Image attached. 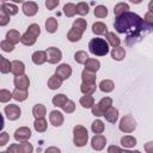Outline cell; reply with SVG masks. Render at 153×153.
Wrapping results in <instances>:
<instances>
[{
  "label": "cell",
  "instance_id": "33",
  "mask_svg": "<svg viewBox=\"0 0 153 153\" xmlns=\"http://www.w3.org/2000/svg\"><path fill=\"white\" fill-rule=\"evenodd\" d=\"M105 39L108 41L109 45H111L112 48L118 47L120 43H121V39L118 38V36H116L114 32H106L105 33Z\"/></svg>",
  "mask_w": 153,
  "mask_h": 153
},
{
  "label": "cell",
  "instance_id": "11",
  "mask_svg": "<svg viewBox=\"0 0 153 153\" xmlns=\"http://www.w3.org/2000/svg\"><path fill=\"white\" fill-rule=\"evenodd\" d=\"M13 84H14V86L18 87V88L27 90L29 86H30V79H29V76L25 75V74H22V75H14Z\"/></svg>",
  "mask_w": 153,
  "mask_h": 153
},
{
  "label": "cell",
  "instance_id": "36",
  "mask_svg": "<svg viewBox=\"0 0 153 153\" xmlns=\"http://www.w3.org/2000/svg\"><path fill=\"white\" fill-rule=\"evenodd\" d=\"M128 11H129V5L126 4V2H118L114 7V13L116 14V17L120 16V14H123V13H126Z\"/></svg>",
  "mask_w": 153,
  "mask_h": 153
},
{
  "label": "cell",
  "instance_id": "44",
  "mask_svg": "<svg viewBox=\"0 0 153 153\" xmlns=\"http://www.w3.org/2000/svg\"><path fill=\"white\" fill-rule=\"evenodd\" d=\"M72 27H75V29H78V30H80V31L84 32V31L86 30V27H87V23H86L85 19H82V18H78V19L74 20Z\"/></svg>",
  "mask_w": 153,
  "mask_h": 153
},
{
  "label": "cell",
  "instance_id": "18",
  "mask_svg": "<svg viewBox=\"0 0 153 153\" xmlns=\"http://www.w3.org/2000/svg\"><path fill=\"white\" fill-rule=\"evenodd\" d=\"M92 32H93L94 35H98V36L105 35V33L108 32V27H106V25H105L104 23H102V22H96V23L92 24Z\"/></svg>",
  "mask_w": 153,
  "mask_h": 153
},
{
  "label": "cell",
  "instance_id": "12",
  "mask_svg": "<svg viewBox=\"0 0 153 153\" xmlns=\"http://www.w3.org/2000/svg\"><path fill=\"white\" fill-rule=\"evenodd\" d=\"M49 121L50 123L54 126V127H60L62 126L65 118H63V115L61 111H57V110H51L49 112Z\"/></svg>",
  "mask_w": 153,
  "mask_h": 153
},
{
  "label": "cell",
  "instance_id": "24",
  "mask_svg": "<svg viewBox=\"0 0 153 153\" xmlns=\"http://www.w3.org/2000/svg\"><path fill=\"white\" fill-rule=\"evenodd\" d=\"M79 103H80V105H81L82 108H85V109H91L92 105L94 104V98H93L92 94H85V96H82V97L79 99Z\"/></svg>",
  "mask_w": 153,
  "mask_h": 153
},
{
  "label": "cell",
  "instance_id": "26",
  "mask_svg": "<svg viewBox=\"0 0 153 153\" xmlns=\"http://www.w3.org/2000/svg\"><path fill=\"white\" fill-rule=\"evenodd\" d=\"M1 10H4L8 16H16L18 13V7L17 5L14 4H11V2H2L1 4Z\"/></svg>",
  "mask_w": 153,
  "mask_h": 153
},
{
  "label": "cell",
  "instance_id": "54",
  "mask_svg": "<svg viewBox=\"0 0 153 153\" xmlns=\"http://www.w3.org/2000/svg\"><path fill=\"white\" fill-rule=\"evenodd\" d=\"M143 149H145L147 153H153V141L146 142L145 146H143Z\"/></svg>",
  "mask_w": 153,
  "mask_h": 153
},
{
  "label": "cell",
  "instance_id": "13",
  "mask_svg": "<svg viewBox=\"0 0 153 153\" xmlns=\"http://www.w3.org/2000/svg\"><path fill=\"white\" fill-rule=\"evenodd\" d=\"M31 60L35 65H43L47 61V51L37 50L31 55Z\"/></svg>",
  "mask_w": 153,
  "mask_h": 153
},
{
  "label": "cell",
  "instance_id": "28",
  "mask_svg": "<svg viewBox=\"0 0 153 153\" xmlns=\"http://www.w3.org/2000/svg\"><path fill=\"white\" fill-rule=\"evenodd\" d=\"M36 39H37V37H35L32 33H30L29 31H26V32H24L23 35H22V38H20V42L24 44V45H33L35 43H36Z\"/></svg>",
  "mask_w": 153,
  "mask_h": 153
},
{
  "label": "cell",
  "instance_id": "17",
  "mask_svg": "<svg viewBox=\"0 0 153 153\" xmlns=\"http://www.w3.org/2000/svg\"><path fill=\"white\" fill-rule=\"evenodd\" d=\"M82 33H84L82 31H80V30H78L75 27H71V30L67 33V39L69 42H78V41L81 39Z\"/></svg>",
  "mask_w": 153,
  "mask_h": 153
},
{
  "label": "cell",
  "instance_id": "32",
  "mask_svg": "<svg viewBox=\"0 0 153 153\" xmlns=\"http://www.w3.org/2000/svg\"><path fill=\"white\" fill-rule=\"evenodd\" d=\"M96 72L88 71V69H84L81 72V80L82 82H96Z\"/></svg>",
  "mask_w": 153,
  "mask_h": 153
},
{
  "label": "cell",
  "instance_id": "49",
  "mask_svg": "<svg viewBox=\"0 0 153 153\" xmlns=\"http://www.w3.org/2000/svg\"><path fill=\"white\" fill-rule=\"evenodd\" d=\"M10 17H11V16H8L4 10L0 8V25H1V26H5V25L10 22Z\"/></svg>",
  "mask_w": 153,
  "mask_h": 153
},
{
  "label": "cell",
  "instance_id": "30",
  "mask_svg": "<svg viewBox=\"0 0 153 153\" xmlns=\"http://www.w3.org/2000/svg\"><path fill=\"white\" fill-rule=\"evenodd\" d=\"M12 94H13V99H16L17 102H24L27 98V90L16 87Z\"/></svg>",
  "mask_w": 153,
  "mask_h": 153
},
{
  "label": "cell",
  "instance_id": "56",
  "mask_svg": "<svg viewBox=\"0 0 153 153\" xmlns=\"http://www.w3.org/2000/svg\"><path fill=\"white\" fill-rule=\"evenodd\" d=\"M148 10H149L151 12H153V0H151V1L148 2Z\"/></svg>",
  "mask_w": 153,
  "mask_h": 153
},
{
  "label": "cell",
  "instance_id": "40",
  "mask_svg": "<svg viewBox=\"0 0 153 153\" xmlns=\"http://www.w3.org/2000/svg\"><path fill=\"white\" fill-rule=\"evenodd\" d=\"M87 59H88V55H87V53L84 51V50H79V51H76V53L74 54V60H75L78 63H80V65H84Z\"/></svg>",
  "mask_w": 153,
  "mask_h": 153
},
{
  "label": "cell",
  "instance_id": "52",
  "mask_svg": "<svg viewBox=\"0 0 153 153\" xmlns=\"http://www.w3.org/2000/svg\"><path fill=\"white\" fill-rule=\"evenodd\" d=\"M8 140H10L8 134H7L6 131H2V133L0 134V146H1V147H4V146L8 142Z\"/></svg>",
  "mask_w": 153,
  "mask_h": 153
},
{
  "label": "cell",
  "instance_id": "8",
  "mask_svg": "<svg viewBox=\"0 0 153 153\" xmlns=\"http://www.w3.org/2000/svg\"><path fill=\"white\" fill-rule=\"evenodd\" d=\"M106 145V137L102 134H94V136L91 139V147L94 151H102Z\"/></svg>",
  "mask_w": 153,
  "mask_h": 153
},
{
  "label": "cell",
  "instance_id": "46",
  "mask_svg": "<svg viewBox=\"0 0 153 153\" xmlns=\"http://www.w3.org/2000/svg\"><path fill=\"white\" fill-rule=\"evenodd\" d=\"M0 47H1V49H2L4 51H6V53H11V51L14 50V44H12L11 42H8L7 39L1 41V42H0Z\"/></svg>",
  "mask_w": 153,
  "mask_h": 153
},
{
  "label": "cell",
  "instance_id": "37",
  "mask_svg": "<svg viewBox=\"0 0 153 153\" xmlns=\"http://www.w3.org/2000/svg\"><path fill=\"white\" fill-rule=\"evenodd\" d=\"M98 105H99V108H100V110H102V112H103V116H104L105 111L112 105V99H111L110 97H104V98H102V99L99 100Z\"/></svg>",
  "mask_w": 153,
  "mask_h": 153
},
{
  "label": "cell",
  "instance_id": "16",
  "mask_svg": "<svg viewBox=\"0 0 153 153\" xmlns=\"http://www.w3.org/2000/svg\"><path fill=\"white\" fill-rule=\"evenodd\" d=\"M137 143L136 141V137L131 136V135H126V136H122L121 137V145L123 148H131V147H135Z\"/></svg>",
  "mask_w": 153,
  "mask_h": 153
},
{
  "label": "cell",
  "instance_id": "14",
  "mask_svg": "<svg viewBox=\"0 0 153 153\" xmlns=\"http://www.w3.org/2000/svg\"><path fill=\"white\" fill-rule=\"evenodd\" d=\"M104 117H105V120H106L108 122H110V123H116L117 120H118V110H117L116 108H114V106H110V108L105 111Z\"/></svg>",
  "mask_w": 153,
  "mask_h": 153
},
{
  "label": "cell",
  "instance_id": "38",
  "mask_svg": "<svg viewBox=\"0 0 153 153\" xmlns=\"http://www.w3.org/2000/svg\"><path fill=\"white\" fill-rule=\"evenodd\" d=\"M0 61H1V65H0V71H1V73L6 74V73L11 72V69H12V62H10V61H8L6 57H4V56H0Z\"/></svg>",
  "mask_w": 153,
  "mask_h": 153
},
{
  "label": "cell",
  "instance_id": "59",
  "mask_svg": "<svg viewBox=\"0 0 153 153\" xmlns=\"http://www.w3.org/2000/svg\"><path fill=\"white\" fill-rule=\"evenodd\" d=\"M12 1H14V2H24V0H12Z\"/></svg>",
  "mask_w": 153,
  "mask_h": 153
},
{
  "label": "cell",
  "instance_id": "55",
  "mask_svg": "<svg viewBox=\"0 0 153 153\" xmlns=\"http://www.w3.org/2000/svg\"><path fill=\"white\" fill-rule=\"evenodd\" d=\"M124 149V148H123ZM122 148H120V147H117V146H110L109 148H108V152L109 153H111V152H114V151H116V152H121V151H123Z\"/></svg>",
  "mask_w": 153,
  "mask_h": 153
},
{
  "label": "cell",
  "instance_id": "15",
  "mask_svg": "<svg viewBox=\"0 0 153 153\" xmlns=\"http://www.w3.org/2000/svg\"><path fill=\"white\" fill-rule=\"evenodd\" d=\"M11 72L13 73V75H22L25 72V65L19 60H14V61H12Z\"/></svg>",
  "mask_w": 153,
  "mask_h": 153
},
{
  "label": "cell",
  "instance_id": "29",
  "mask_svg": "<svg viewBox=\"0 0 153 153\" xmlns=\"http://www.w3.org/2000/svg\"><path fill=\"white\" fill-rule=\"evenodd\" d=\"M124 56H126V50H124V48H122V47H120V45L112 48V50H111V57H112L114 60L121 61V60L124 59Z\"/></svg>",
  "mask_w": 153,
  "mask_h": 153
},
{
  "label": "cell",
  "instance_id": "43",
  "mask_svg": "<svg viewBox=\"0 0 153 153\" xmlns=\"http://www.w3.org/2000/svg\"><path fill=\"white\" fill-rule=\"evenodd\" d=\"M88 11H90L88 4L81 1V2H79V4L76 5V13H78V14H80V16H86V14L88 13Z\"/></svg>",
  "mask_w": 153,
  "mask_h": 153
},
{
  "label": "cell",
  "instance_id": "9",
  "mask_svg": "<svg viewBox=\"0 0 153 153\" xmlns=\"http://www.w3.org/2000/svg\"><path fill=\"white\" fill-rule=\"evenodd\" d=\"M55 74H56L60 79L66 80V79H68V78L71 76V74H72V68H71V66L67 65V63H61V65H59V66L56 67Z\"/></svg>",
  "mask_w": 153,
  "mask_h": 153
},
{
  "label": "cell",
  "instance_id": "7",
  "mask_svg": "<svg viewBox=\"0 0 153 153\" xmlns=\"http://www.w3.org/2000/svg\"><path fill=\"white\" fill-rule=\"evenodd\" d=\"M13 137L18 142L27 141L31 137V129L29 127H20L18 129H16V131L13 134Z\"/></svg>",
  "mask_w": 153,
  "mask_h": 153
},
{
  "label": "cell",
  "instance_id": "5",
  "mask_svg": "<svg viewBox=\"0 0 153 153\" xmlns=\"http://www.w3.org/2000/svg\"><path fill=\"white\" fill-rule=\"evenodd\" d=\"M45 51H47V61L49 63L55 65V63H57V62L61 61L62 53H61V50L59 48H56V47H49Z\"/></svg>",
  "mask_w": 153,
  "mask_h": 153
},
{
  "label": "cell",
  "instance_id": "35",
  "mask_svg": "<svg viewBox=\"0 0 153 153\" xmlns=\"http://www.w3.org/2000/svg\"><path fill=\"white\" fill-rule=\"evenodd\" d=\"M104 129H105V126L100 120H94L91 124V130L94 134H102L104 131Z\"/></svg>",
  "mask_w": 153,
  "mask_h": 153
},
{
  "label": "cell",
  "instance_id": "21",
  "mask_svg": "<svg viewBox=\"0 0 153 153\" xmlns=\"http://www.w3.org/2000/svg\"><path fill=\"white\" fill-rule=\"evenodd\" d=\"M62 81H63L62 79H60L56 74H54L48 79V87L50 90H57L62 86Z\"/></svg>",
  "mask_w": 153,
  "mask_h": 153
},
{
  "label": "cell",
  "instance_id": "23",
  "mask_svg": "<svg viewBox=\"0 0 153 153\" xmlns=\"http://www.w3.org/2000/svg\"><path fill=\"white\" fill-rule=\"evenodd\" d=\"M96 88H97L96 82H82L80 85V91L84 94H93L96 92Z\"/></svg>",
  "mask_w": 153,
  "mask_h": 153
},
{
  "label": "cell",
  "instance_id": "45",
  "mask_svg": "<svg viewBox=\"0 0 153 153\" xmlns=\"http://www.w3.org/2000/svg\"><path fill=\"white\" fill-rule=\"evenodd\" d=\"M11 98H13L12 92H10L8 90H5V88L0 90V102L1 103H7V102H10Z\"/></svg>",
  "mask_w": 153,
  "mask_h": 153
},
{
  "label": "cell",
  "instance_id": "20",
  "mask_svg": "<svg viewBox=\"0 0 153 153\" xmlns=\"http://www.w3.org/2000/svg\"><path fill=\"white\" fill-rule=\"evenodd\" d=\"M84 65H85V69H88L92 72H97L100 68V62L97 59H92V57H88Z\"/></svg>",
  "mask_w": 153,
  "mask_h": 153
},
{
  "label": "cell",
  "instance_id": "48",
  "mask_svg": "<svg viewBox=\"0 0 153 153\" xmlns=\"http://www.w3.org/2000/svg\"><path fill=\"white\" fill-rule=\"evenodd\" d=\"M26 31H29L30 33H32L35 37H38L41 35V27H39L38 24H35V23L33 24H30Z\"/></svg>",
  "mask_w": 153,
  "mask_h": 153
},
{
  "label": "cell",
  "instance_id": "22",
  "mask_svg": "<svg viewBox=\"0 0 153 153\" xmlns=\"http://www.w3.org/2000/svg\"><path fill=\"white\" fill-rule=\"evenodd\" d=\"M98 86H99V90H100L102 92H105V93H109V92L114 91V88H115L114 81H112V80H109V79L102 80Z\"/></svg>",
  "mask_w": 153,
  "mask_h": 153
},
{
  "label": "cell",
  "instance_id": "34",
  "mask_svg": "<svg viewBox=\"0 0 153 153\" xmlns=\"http://www.w3.org/2000/svg\"><path fill=\"white\" fill-rule=\"evenodd\" d=\"M47 114V109L43 104H36L33 108H32V115L35 116V118H41V117H44Z\"/></svg>",
  "mask_w": 153,
  "mask_h": 153
},
{
  "label": "cell",
  "instance_id": "42",
  "mask_svg": "<svg viewBox=\"0 0 153 153\" xmlns=\"http://www.w3.org/2000/svg\"><path fill=\"white\" fill-rule=\"evenodd\" d=\"M94 16L97 18H105L108 16V8L104 5H98L94 7Z\"/></svg>",
  "mask_w": 153,
  "mask_h": 153
},
{
  "label": "cell",
  "instance_id": "27",
  "mask_svg": "<svg viewBox=\"0 0 153 153\" xmlns=\"http://www.w3.org/2000/svg\"><path fill=\"white\" fill-rule=\"evenodd\" d=\"M57 26H59L57 20H56L54 17H49V18L45 20V30H47V32H49V33L56 32Z\"/></svg>",
  "mask_w": 153,
  "mask_h": 153
},
{
  "label": "cell",
  "instance_id": "19",
  "mask_svg": "<svg viewBox=\"0 0 153 153\" xmlns=\"http://www.w3.org/2000/svg\"><path fill=\"white\" fill-rule=\"evenodd\" d=\"M8 42H11L12 44H17L20 42V38H22V35L19 33V31L17 30H10L6 32V37H5Z\"/></svg>",
  "mask_w": 153,
  "mask_h": 153
},
{
  "label": "cell",
  "instance_id": "3",
  "mask_svg": "<svg viewBox=\"0 0 153 153\" xmlns=\"http://www.w3.org/2000/svg\"><path fill=\"white\" fill-rule=\"evenodd\" d=\"M88 141V133L84 126H75L73 128V143L76 147H84Z\"/></svg>",
  "mask_w": 153,
  "mask_h": 153
},
{
  "label": "cell",
  "instance_id": "10",
  "mask_svg": "<svg viewBox=\"0 0 153 153\" xmlns=\"http://www.w3.org/2000/svg\"><path fill=\"white\" fill-rule=\"evenodd\" d=\"M22 11L25 16L32 17L38 12V5L35 1H25V2H23Z\"/></svg>",
  "mask_w": 153,
  "mask_h": 153
},
{
  "label": "cell",
  "instance_id": "6",
  "mask_svg": "<svg viewBox=\"0 0 153 153\" xmlns=\"http://www.w3.org/2000/svg\"><path fill=\"white\" fill-rule=\"evenodd\" d=\"M4 112H5L6 117L8 120H11V121L18 120L20 117V115H22L20 108L18 105H16V104H8V105H6L5 109H4Z\"/></svg>",
  "mask_w": 153,
  "mask_h": 153
},
{
  "label": "cell",
  "instance_id": "53",
  "mask_svg": "<svg viewBox=\"0 0 153 153\" xmlns=\"http://www.w3.org/2000/svg\"><path fill=\"white\" fill-rule=\"evenodd\" d=\"M143 20H145V23L147 24V25H153V12H151V11H148L146 14H145V18H143Z\"/></svg>",
  "mask_w": 153,
  "mask_h": 153
},
{
  "label": "cell",
  "instance_id": "31",
  "mask_svg": "<svg viewBox=\"0 0 153 153\" xmlns=\"http://www.w3.org/2000/svg\"><path fill=\"white\" fill-rule=\"evenodd\" d=\"M67 100H68L67 96H65L63 93H59V94H56V96H54V97H53L51 103H53V105H54V106L62 108V106L67 103Z\"/></svg>",
  "mask_w": 153,
  "mask_h": 153
},
{
  "label": "cell",
  "instance_id": "25",
  "mask_svg": "<svg viewBox=\"0 0 153 153\" xmlns=\"http://www.w3.org/2000/svg\"><path fill=\"white\" fill-rule=\"evenodd\" d=\"M47 127H48V123H47V121H45L44 117L36 118L35 122H33V128L38 133H44L47 130Z\"/></svg>",
  "mask_w": 153,
  "mask_h": 153
},
{
  "label": "cell",
  "instance_id": "39",
  "mask_svg": "<svg viewBox=\"0 0 153 153\" xmlns=\"http://www.w3.org/2000/svg\"><path fill=\"white\" fill-rule=\"evenodd\" d=\"M63 13H65V16H67V17H74L75 16V13H76V6L74 5V4H72V2H68V4H66L65 6H63Z\"/></svg>",
  "mask_w": 153,
  "mask_h": 153
},
{
  "label": "cell",
  "instance_id": "2",
  "mask_svg": "<svg viewBox=\"0 0 153 153\" xmlns=\"http://www.w3.org/2000/svg\"><path fill=\"white\" fill-rule=\"evenodd\" d=\"M88 49H90V53L96 56H104L109 53V43L104 38L96 37L90 41Z\"/></svg>",
  "mask_w": 153,
  "mask_h": 153
},
{
  "label": "cell",
  "instance_id": "57",
  "mask_svg": "<svg viewBox=\"0 0 153 153\" xmlns=\"http://www.w3.org/2000/svg\"><path fill=\"white\" fill-rule=\"evenodd\" d=\"M50 151H55V152H60V149H59V148H54V147H51V148H48V149H47V152H50Z\"/></svg>",
  "mask_w": 153,
  "mask_h": 153
},
{
  "label": "cell",
  "instance_id": "50",
  "mask_svg": "<svg viewBox=\"0 0 153 153\" xmlns=\"http://www.w3.org/2000/svg\"><path fill=\"white\" fill-rule=\"evenodd\" d=\"M59 4H60V0H45V7H47L49 11L54 10L55 7H57Z\"/></svg>",
  "mask_w": 153,
  "mask_h": 153
},
{
  "label": "cell",
  "instance_id": "51",
  "mask_svg": "<svg viewBox=\"0 0 153 153\" xmlns=\"http://www.w3.org/2000/svg\"><path fill=\"white\" fill-rule=\"evenodd\" d=\"M91 111H92V115H94L96 117H100V116H103V112H102V110H100V108H99L98 103L92 105Z\"/></svg>",
  "mask_w": 153,
  "mask_h": 153
},
{
  "label": "cell",
  "instance_id": "47",
  "mask_svg": "<svg viewBox=\"0 0 153 153\" xmlns=\"http://www.w3.org/2000/svg\"><path fill=\"white\" fill-rule=\"evenodd\" d=\"M62 110H63L66 114H72V112H74V110H75V103H74L73 100L68 99L67 103L62 106Z\"/></svg>",
  "mask_w": 153,
  "mask_h": 153
},
{
  "label": "cell",
  "instance_id": "58",
  "mask_svg": "<svg viewBox=\"0 0 153 153\" xmlns=\"http://www.w3.org/2000/svg\"><path fill=\"white\" fill-rule=\"evenodd\" d=\"M130 2H133V4H135V5H137V4H140L142 0H129Z\"/></svg>",
  "mask_w": 153,
  "mask_h": 153
},
{
  "label": "cell",
  "instance_id": "41",
  "mask_svg": "<svg viewBox=\"0 0 153 153\" xmlns=\"http://www.w3.org/2000/svg\"><path fill=\"white\" fill-rule=\"evenodd\" d=\"M18 145V153H31L33 151V147L31 143L24 141L22 143H17Z\"/></svg>",
  "mask_w": 153,
  "mask_h": 153
},
{
  "label": "cell",
  "instance_id": "4",
  "mask_svg": "<svg viewBox=\"0 0 153 153\" xmlns=\"http://www.w3.org/2000/svg\"><path fill=\"white\" fill-rule=\"evenodd\" d=\"M118 128L123 133H133L136 129V121L131 115H124L120 121Z\"/></svg>",
  "mask_w": 153,
  "mask_h": 153
},
{
  "label": "cell",
  "instance_id": "1",
  "mask_svg": "<svg viewBox=\"0 0 153 153\" xmlns=\"http://www.w3.org/2000/svg\"><path fill=\"white\" fill-rule=\"evenodd\" d=\"M145 20L133 12H126L123 14H120L116 17V20L114 23V26L117 32L120 33H127L128 38L137 37L141 30L143 29Z\"/></svg>",
  "mask_w": 153,
  "mask_h": 153
}]
</instances>
